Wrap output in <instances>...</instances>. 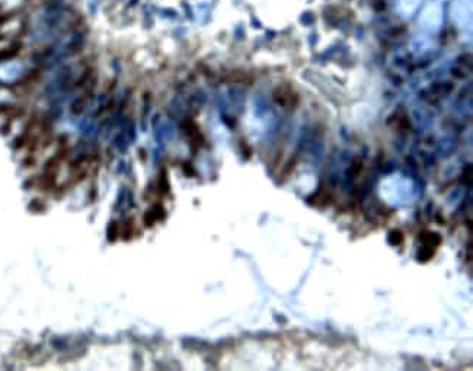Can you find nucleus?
<instances>
[{
  "mask_svg": "<svg viewBox=\"0 0 473 371\" xmlns=\"http://www.w3.org/2000/svg\"><path fill=\"white\" fill-rule=\"evenodd\" d=\"M165 218V210L163 207L156 204L155 207H152L150 210H147L144 212V217H143V221H144V226L147 227H152L155 223H158L160 220Z\"/></svg>",
  "mask_w": 473,
  "mask_h": 371,
  "instance_id": "obj_1",
  "label": "nucleus"
},
{
  "mask_svg": "<svg viewBox=\"0 0 473 371\" xmlns=\"http://www.w3.org/2000/svg\"><path fill=\"white\" fill-rule=\"evenodd\" d=\"M134 236H136V221L133 217H128L121 223V239L125 242H130L134 239Z\"/></svg>",
  "mask_w": 473,
  "mask_h": 371,
  "instance_id": "obj_3",
  "label": "nucleus"
},
{
  "mask_svg": "<svg viewBox=\"0 0 473 371\" xmlns=\"http://www.w3.org/2000/svg\"><path fill=\"white\" fill-rule=\"evenodd\" d=\"M90 98H92V89L87 90V92H84L83 95L78 96V98L72 102V105H70V112H72L73 115H80V114L86 109Z\"/></svg>",
  "mask_w": 473,
  "mask_h": 371,
  "instance_id": "obj_2",
  "label": "nucleus"
},
{
  "mask_svg": "<svg viewBox=\"0 0 473 371\" xmlns=\"http://www.w3.org/2000/svg\"><path fill=\"white\" fill-rule=\"evenodd\" d=\"M121 239V223L118 220H111L107 226V240L115 243Z\"/></svg>",
  "mask_w": 473,
  "mask_h": 371,
  "instance_id": "obj_4",
  "label": "nucleus"
},
{
  "mask_svg": "<svg viewBox=\"0 0 473 371\" xmlns=\"http://www.w3.org/2000/svg\"><path fill=\"white\" fill-rule=\"evenodd\" d=\"M28 210L29 212L32 214H42L48 210V204L45 201V198H41V197H35L32 198L29 203H28Z\"/></svg>",
  "mask_w": 473,
  "mask_h": 371,
  "instance_id": "obj_5",
  "label": "nucleus"
}]
</instances>
